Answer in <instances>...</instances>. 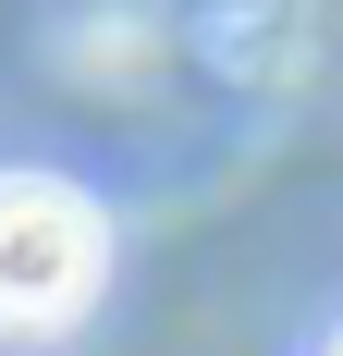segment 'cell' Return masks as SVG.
I'll return each instance as SVG.
<instances>
[{
	"mask_svg": "<svg viewBox=\"0 0 343 356\" xmlns=\"http://www.w3.org/2000/svg\"><path fill=\"white\" fill-rule=\"evenodd\" d=\"M110 283V209L62 172H0V344L74 332Z\"/></svg>",
	"mask_w": 343,
	"mask_h": 356,
	"instance_id": "obj_1",
	"label": "cell"
},
{
	"mask_svg": "<svg viewBox=\"0 0 343 356\" xmlns=\"http://www.w3.org/2000/svg\"><path fill=\"white\" fill-rule=\"evenodd\" d=\"M331 356H343V332H331Z\"/></svg>",
	"mask_w": 343,
	"mask_h": 356,
	"instance_id": "obj_2",
	"label": "cell"
}]
</instances>
